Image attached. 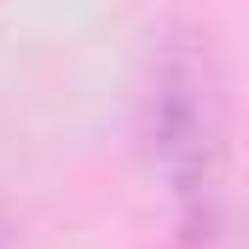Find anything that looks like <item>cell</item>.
Instances as JSON below:
<instances>
[{
	"mask_svg": "<svg viewBox=\"0 0 249 249\" xmlns=\"http://www.w3.org/2000/svg\"><path fill=\"white\" fill-rule=\"evenodd\" d=\"M157 162L180 197H203L214 174V93L197 64H168L157 93Z\"/></svg>",
	"mask_w": 249,
	"mask_h": 249,
	"instance_id": "obj_1",
	"label": "cell"
}]
</instances>
